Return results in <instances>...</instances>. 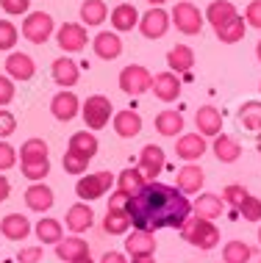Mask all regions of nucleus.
Wrapping results in <instances>:
<instances>
[{
  "label": "nucleus",
  "instance_id": "2",
  "mask_svg": "<svg viewBox=\"0 0 261 263\" xmlns=\"http://www.w3.org/2000/svg\"><path fill=\"white\" fill-rule=\"evenodd\" d=\"M20 169L33 183H42L50 175V158H47V141L45 139H28L20 147Z\"/></svg>",
  "mask_w": 261,
  "mask_h": 263
},
{
  "label": "nucleus",
  "instance_id": "47",
  "mask_svg": "<svg viewBox=\"0 0 261 263\" xmlns=\"http://www.w3.org/2000/svg\"><path fill=\"white\" fill-rule=\"evenodd\" d=\"M14 81L9 75H0V108H3V105H9L11 100H14Z\"/></svg>",
  "mask_w": 261,
  "mask_h": 263
},
{
  "label": "nucleus",
  "instance_id": "52",
  "mask_svg": "<svg viewBox=\"0 0 261 263\" xmlns=\"http://www.w3.org/2000/svg\"><path fill=\"white\" fill-rule=\"evenodd\" d=\"M11 194V183L6 180V175H0V202H6Z\"/></svg>",
  "mask_w": 261,
  "mask_h": 263
},
{
  "label": "nucleus",
  "instance_id": "36",
  "mask_svg": "<svg viewBox=\"0 0 261 263\" xmlns=\"http://www.w3.org/2000/svg\"><path fill=\"white\" fill-rule=\"evenodd\" d=\"M33 233H37V238L42 244H59L61 238H64V227H61L59 219H39L37 227H33Z\"/></svg>",
  "mask_w": 261,
  "mask_h": 263
},
{
  "label": "nucleus",
  "instance_id": "7",
  "mask_svg": "<svg viewBox=\"0 0 261 263\" xmlns=\"http://www.w3.org/2000/svg\"><path fill=\"white\" fill-rule=\"evenodd\" d=\"M111 100L106 95H92L86 97V103L81 105V114H83V122H86L89 130H100V127L109 125L111 119Z\"/></svg>",
  "mask_w": 261,
  "mask_h": 263
},
{
  "label": "nucleus",
  "instance_id": "19",
  "mask_svg": "<svg viewBox=\"0 0 261 263\" xmlns=\"http://www.w3.org/2000/svg\"><path fill=\"white\" fill-rule=\"evenodd\" d=\"M195 127L200 130V136H220L222 130V114L214 108V105H203L195 114Z\"/></svg>",
  "mask_w": 261,
  "mask_h": 263
},
{
  "label": "nucleus",
  "instance_id": "39",
  "mask_svg": "<svg viewBox=\"0 0 261 263\" xmlns=\"http://www.w3.org/2000/svg\"><path fill=\"white\" fill-rule=\"evenodd\" d=\"M106 14H109V9H106L103 0H83V6H81L83 25H100L106 20Z\"/></svg>",
  "mask_w": 261,
  "mask_h": 263
},
{
  "label": "nucleus",
  "instance_id": "25",
  "mask_svg": "<svg viewBox=\"0 0 261 263\" xmlns=\"http://www.w3.org/2000/svg\"><path fill=\"white\" fill-rule=\"evenodd\" d=\"M114 130H117L119 139L139 136V130H142V117H139V111H133V108L117 111L114 114Z\"/></svg>",
  "mask_w": 261,
  "mask_h": 263
},
{
  "label": "nucleus",
  "instance_id": "28",
  "mask_svg": "<svg viewBox=\"0 0 261 263\" xmlns=\"http://www.w3.org/2000/svg\"><path fill=\"white\" fill-rule=\"evenodd\" d=\"M214 155H217V161H222V163H234L239 161V155H242V144L234 139V136H228V133H220V136H214Z\"/></svg>",
  "mask_w": 261,
  "mask_h": 263
},
{
  "label": "nucleus",
  "instance_id": "10",
  "mask_svg": "<svg viewBox=\"0 0 261 263\" xmlns=\"http://www.w3.org/2000/svg\"><path fill=\"white\" fill-rule=\"evenodd\" d=\"M170 14H167L161 6H153L147 14L139 17V31H142L145 39H161L167 31H170Z\"/></svg>",
  "mask_w": 261,
  "mask_h": 263
},
{
  "label": "nucleus",
  "instance_id": "8",
  "mask_svg": "<svg viewBox=\"0 0 261 263\" xmlns=\"http://www.w3.org/2000/svg\"><path fill=\"white\" fill-rule=\"evenodd\" d=\"M150 86H153V75L147 67H142V64H128V67L119 72V89L131 97L145 95Z\"/></svg>",
  "mask_w": 261,
  "mask_h": 263
},
{
  "label": "nucleus",
  "instance_id": "3",
  "mask_svg": "<svg viewBox=\"0 0 261 263\" xmlns=\"http://www.w3.org/2000/svg\"><path fill=\"white\" fill-rule=\"evenodd\" d=\"M181 238L186 241V244L197 247V250H214L217 244H220V227L214 222H208V219H200V216H189L186 224L181 227Z\"/></svg>",
  "mask_w": 261,
  "mask_h": 263
},
{
  "label": "nucleus",
  "instance_id": "43",
  "mask_svg": "<svg viewBox=\"0 0 261 263\" xmlns=\"http://www.w3.org/2000/svg\"><path fill=\"white\" fill-rule=\"evenodd\" d=\"M14 45H17V25L0 20V50H11Z\"/></svg>",
  "mask_w": 261,
  "mask_h": 263
},
{
  "label": "nucleus",
  "instance_id": "57",
  "mask_svg": "<svg viewBox=\"0 0 261 263\" xmlns=\"http://www.w3.org/2000/svg\"><path fill=\"white\" fill-rule=\"evenodd\" d=\"M78 263H95V260H92V255H89V258H83V260H78Z\"/></svg>",
  "mask_w": 261,
  "mask_h": 263
},
{
  "label": "nucleus",
  "instance_id": "27",
  "mask_svg": "<svg viewBox=\"0 0 261 263\" xmlns=\"http://www.w3.org/2000/svg\"><path fill=\"white\" fill-rule=\"evenodd\" d=\"M192 211H195V216L208 219V222H211V219H220V216H222L225 202H222L220 194H200V197L192 202Z\"/></svg>",
  "mask_w": 261,
  "mask_h": 263
},
{
  "label": "nucleus",
  "instance_id": "13",
  "mask_svg": "<svg viewBox=\"0 0 261 263\" xmlns=\"http://www.w3.org/2000/svg\"><path fill=\"white\" fill-rule=\"evenodd\" d=\"M181 78L175 72H156L153 75V95L159 97L161 103H175L181 97Z\"/></svg>",
  "mask_w": 261,
  "mask_h": 263
},
{
  "label": "nucleus",
  "instance_id": "55",
  "mask_svg": "<svg viewBox=\"0 0 261 263\" xmlns=\"http://www.w3.org/2000/svg\"><path fill=\"white\" fill-rule=\"evenodd\" d=\"M256 59L261 61V42H258V45H256Z\"/></svg>",
  "mask_w": 261,
  "mask_h": 263
},
{
  "label": "nucleus",
  "instance_id": "11",
  "mask_svg": "<svg viewBox=\"0 0 261 263\" xmlns=\"http://www.w3.org/2000/svg\"><path fill=\"white\" fill-rule=\"evenodd\" d=\"M56 39H59V47L64 53H81L83 47H86V42H89L86 28L78 25V23H64L59 31H56Z\"/></svg>",
  "mask_w": 261,
  "mask_h": 263
},
{
  "label": "nucleus",
  "instance_id": "29",
  "mask_svg": "<svg viewBox=\"0 0 261 263\" xmlns=\"http://www.w3.org/2000/svg\"><path fill=\"white\" fill-rule=\"evenodd\" d=\"M111 25H114V31H133V28L139 25L136 6H131V3L114 6V9H111Z\"/></svg>",
  "mask_w": 261,
  "mask_h": 263
},
{
  "label": "nucleus",
  "instance_id": "9",
  "mask_svg": "<svg viewBox=\"0 0 261 263\" xmlns=\"http://www.w3.org/2000/svg\"><path fill=\"white\" fill-rule=\"evenodd\" d=\"M164 166H167L164 150H161L159 144H145L142 153H139V172L145 175V180L153 183L161 172H164Z\"/></svg>",
  "mask_w": 261,
  "mask_h": 263
},
{
  "label": "nucleus",
  "instance_id": "54",
  "mask_svg": "<svg viewBox=\"0 0 261 263\" xmlns=\"http://www.w3.org/2000/svg\"><path fill=\"white\" fill-rule=\"evenodd\" d=\"M150 6H161V3H167V0H147Z\"/></svg>",
  "mask_w": 261,
  "mask_h": 263
},
{
  "label": "nucleus",
  "instance_id": "31",
  "mask_svg": "<svg viewBox=\"0 0 261 263\" xmlns=\"http://www.w3.org/2000/svg\"><path fill=\"white\" fill-rule=\"evenodd\" d=\"M203 17H206V23L220 28V25L231 23V20L236 17V6L231 3V0H214V3H208V9H206Z\"/></svg>",
  "mask_w": 261,
  "mask_h": 263
},
{
  "label": "nucleus",
  "instance_id": "48",
  "mask_svg": "<svg viewBox=\"0 0 261 263\" xmlns=\"http://www.w3.org/2000/svg\"><path fill=\"white\" fill-rule=\"evenodd\" d=\"M42 247H20L17 252V263H39L42 260Z\"/></svg>",
  "mask_w": 261,
  "mask_h": 263
},
{
  "label": "nucleus",
  "instance_id": "37",
  "mask_svg": "<svg viewBox=\"0 0 261 263\" xmlns=\"http://www.w3.org/2000/svg\"><path fill=\"white\" fill-rule=\"evenodd\" d=\"M239 122H242L248 130H256L261 133V103L258 100H248V103H242L239 105Z\"/></svg>",
  "mask_w": 261,
  "mask_h": 263
},
{
  "label": "nucleus",
  "instance_id": "53",
  "mask_svg": "<svg viewBox=\"0 0 261 263\" xmlns=\"http://www.w3.org/2000/svg\"><path fill=\"white\" fill-rule=\"evenodd\" d=\"M131 263H156V260H153V255H150V258H131Z\"/></svg>",
  "mask_w": 261,
  "mask_h": 263
},
{
  "label": "nucleus",
  "instance_id": "20",
  "mask_svg": "<svg viewBox=\"0 0 261 263\" xmlns=\"http://www.w3.org/2000/svg\"><path fill=\"white\" fill-rule=\"evenodd\" d=\"M92 47H95V55L103 61H114L123 53V39L111 31H100L95 39H92Z\"/></svg>",
  "mask_w": 261,
  "mask_h": 263
},
{
  "label": "nucleus",
  "instance_id": "34",
  "mask_svg": "<svg viewBox=\"0 0 261 263\" xmlns=\"http://www.w3.org/2000/svg\"><path fill=\"white\" fill-rule=\"evenodd\" d=\"M97 136L95 133H89V130H78V133H73L69 136V144H67V150H73V153H78V155H86V158L92 161L95 158V153H97Z\"/></svg>",
  "mask_w": 261,
  "mask_h": 263
},
{
  "label": "nucleus",
  "instance_id": "26",
  "mask_svg": "<svg viewBox=\"0 0 261 263\" xmlns=\"http://www.w3.org/2000/svg\"><path fill=\"white\" fill-rule=\"evenodd\" d=\"M145 186H147V180H145V175L139 172V166H128V169H123V172L117 175V191H123L128 200L136 197Z\"/></svg>",
  "mask_w": 261,
  "mask_h": 263
},
{
  "label": "nucleus",
  "instance_id": "50",
  "mask_svg": "<svg viewBox=\"0 0 261 263\" xmlns=\"http://www.w3.org/2000/svg\"><path fill=\"white\" fill-rule=\"evenodd\" d=\"M125 205H128V197H125L123 191H114V194L109 197V211L111 208H125Z\"/></svg>",
  "mask_w": 261,
  "mask_h": 263
},
{
  "label": "nucleus",
  "instance_id": "44",
  "mask_svg": "<svg viewBox=\"0 0 261 263\" xmlns=\"http://www.w3.org/2000/svg\"><path fill=\"white\" fill-rule=\"evenodd\" d=\"M14 163H17V150H14L9 141H0V172L11 169Z\"/></svg>",
  "mask_w": 261,
  "mask_h": 263
},
{
  "label": "nucleus",
  "instance_id": "42",
  "mask_svg": "<svg viewBox=\"0 0 261 263\" xmlns=\"http://www.w3.org/2000/svg\"><path fill=\"white\" fill-rule=\"evenodd\" d=\"M239 216L248 219V222H258L261 219V200L258 197H253V194L245 197V202L239 205Z\"/></svg>",
  "mask_w": 261,
  "mask_h": 263
},
{
  "label": "nucleus",
  "instance_id": "58",
  "mask_svg": "<svg viewBox=\"0 0 261 263\" xmlns=\"http://www.w3.org/2000/svg\"><path fill=\"white\" fill-rule=\"evenodd\" d=\"M258 241H261V227H258Z\"/></svg>",
  "mask_w": 261,
  "mask_h": 263
},
{
  "label": "nucleus",
  "instance_id": "40",
  "mask_svg": "<svg viewBox=\"0 0 261 263\" xmlns=\"http://www.w3.org/2000/svg\"><path fill=\"white\" fill-rule=\"evenodd\" d=\"M61 166H64L67 175H83V172H86V166H89V158H86V155H78V153L67 150L64 158H61Z\"/></svg>",
  "mask_w": 261,
  "mask_h": 263
},
{
  "label": "nucleus",
  "instance_id": "35",
  "mask_svg": "<svg viewBox=\"0 0 261 263\" xmlns=\"http://www.w3.org/2000/svg\"><path fill=\"white\" fill-rule=\"evenodd\" d=\"M245 31H248V23H245V17H239V14L231 20V23L214 28L217 39L225 42V45H236V42H242V39H245Z\"/></svg>",
  "mask_w": 261,
  "mask_h": 263
},
{
  "label": "nucleus",
  "instance_id": "17",
  "mask_svg": "<svg viewBox=\"0 0 261 263\" xmlns=\"http://www.w3.org/2000/svg\"><path fill=\"white\" fill-rule=\"evenodd\" d=\"M53 189L47 186V183H31V186L25 189V205L31 211L37 213H47L53 208Z\"/></svg>",
  "mask_w": 261,
  "mask_h": 263
},
{
  "label": "nucleus",
  "instance_id": "22",
  "mask_svg": "<svg viewBox=\"0 0 261 263\" xmlns=\"http://www.w3.org/2000/svg\"><path fill=\"white\" fill-rule=\"evenodd\" d=\"M0 233L9 241H25L31 236V222H28L23 213H6L0 219Z\"/></svg>",
  "mask_w": 261,
  "mask_h": 263
},
{
  "label": "nucleus",
  "instance_id": "15",
  "mask_svg": "<svg viewBox=\"0 0 261 263\" xmlns=\"http://www.w3.org/2000/svg\"><path fill=\"white\" fill-rule=\"evenodd\" d=\"M125 252L131 258H150V255H156V236L150 230H133L125 238Z\"/></svg>",
  "mask_w": 261,
  "mask_h": 263
},
{
  "label": "nucleus",
  "instance_id": "32",
  "mask_svg": "<svg viewBox=\"0 0 261 263\" xmlns=\"http://www.w3.org/2000/svg\"><path fill=\"white\" fill-rule=\"evenodd\" d=\"M156 130L161 133V136H181V130H183V114L181 111H172V108H164L156 117Z\"/></svg>",
  "mask_w": 261,
  "mask_h": 263
},
{
  "label": "nucleus",
  "instance_id": "59",
  "mask_svg": "<svg viewBox=\"0 0 261 263\" xmlns=\"http://www.w3.org/2000/svg\"><path fill=\"white\" fill-rule=\"evenodd\" d=\"M258 89H261V83H258Z\"/></svg>",
  "mask_w": 261,
  "mask_h": 263
},
{
  "label": "nucleus",
  "instance_id": "49",
  "mask_svg": "<svg viewBox=\"0 0 261 263\" xmlns=\"http://www.w3.org/2000/svg\"><path fill=\"white\" fill-rule=\"evenodd\" d=\"M31 0H0V9L6 14H25Z\"/></svg>",
  "mask_w": 261,
  "mask_h": 263
},
{
  "label": "nucleus",
  "instance_id": "12",
  "mask_svg": "<svg viewBox=\"0 0 261 263\" xmlns=\"http://www.w3.org/2000/svg\"><path fill=\"white\" fill-rule=\"evenodd\" d=\"M50 111H53V117L59 119V122H73V119L81 114L78 95H75V91H69V89H61L59 95H53Z\"/></svg>",
  "mask_w": 261,
  "mask_h": 263
},
{
  "label": "nucleus",
  "instance_id": "38",
  "mask_svg": "<svg viewBox=\"0 0 261 263\" xmlns=\"http://www.w3.org/2000/svg\"><path fill=\"white\" fill-rule=\"evenodd\" d=\"M253 258V247L245 244V241H228V244L222 247V260L225 263H250Z\"/></svg>",
  "mask_w": 261,
  "mask_h": 263
},
{
  "label": "nucleus",
  "instance_id": "6",
  "mask_svg": "<svg viewBox=\"0 0 261 263\" xmlns=\"http://www.w3.org/2000/svg\"><path fill=\"white\" fill-rule=\"evenodd\" d=\"M53 33H56V23L47 11H31L23 20V36L33 42V45H45Z\"/></svg>",
  "mask_w": 261,
  "mask_h": 263
},
{
  "label": "nucleus",
  "instance_id": "30",
  "mask_svg": "<svg viewBox=\"0 0 261 263\" xmlns=\"http://www.w3.org/2000/svg\"><path fill=\"white\" fill-rule=\"evenodd\" d=\"M167 64H170V72H189L195 67V50L189 45H175L170 53H167Z\"/></svg>",
  "mask_w": 261,
  "mask_h": 263
},
{
  "label": "nucleus",
  "instance_id": "33",
  "mask_svg": "<svg viewBox=\"0 0 261 263\" xmlns=\"http://www.w3.org/2000/svg\"><path fill=\"white\" fill-rule=\"evenodd\" d=\"M131 227V216L125 208H111L106 211V219H103V230L109 233V236H125Z\"/></svg>",
  "mask_w": 261,
  "mask_h": 263
},
{
  "label": "nucleus",
  "instance_id": "18",
  "mask_svg": "<svg viewBox=\"0 0 261 263\" xmlns=\"http://www.w3.org/2000/svg\"><path fill=\"white\" fill-rule=\"evenodd\" d=\"M6 72H9L11 81H31L37 75V64H33V59L28 53H9Z\"/></svg>",
  "mask_w": 261,
  "mask_h": 263
},
{
  "label": "nucleus",
  "instance_id": "1",
  "mask_svg": "<svg viewBox=\"0 0 261 263\" xmlns=\"http://www.w3.org/2000/svg\"><path fill=\"white\" fill-rule=\"evenodd\" d=\"M131 216L133 230H150L156 233L161 227H181L186 224V219L192 216V202L186 194H181L175 186L167 183H147L136 197H131L125 205Z\"/></svg>",
  "mask_w": 261,
  "mask_h": 263
},
{
  "label": "nucleus",
  "instance_id": "56",
  "mask_svg": "<svg viewBox=\"0 0 261 263\" xmlns=\"http://www.w3.org/2000/svg\"><path fill=\"white\" fill-rule=\"evenodd\" d=\"M256 150L261 153V133H258V139H256Z\"/></svg>",
  "mask_w": 261,
  "mask_h": 263
},
{
  "label": "nucleus",
  "instance_id": "51",
  "mask_svg": "<svg viewBox=\"0 0 261 263\" xmlns=\"http://www.w3.org/2000/svg\"><path fill=\"white\" fill-rule=\"evenodd\" d=\"M100 263H128V258L123 252H106L100 258Z\"/></svg>",
  "mask_w": 261,
  "mask_h": 263
},
{
  "label": "nucleus",
  "instance_id": "4",
  "mask_svg": "<svg viewBox=\"0 0 261 263\" xmlns=\"http://www.w3.org/2000/svg\"><path fill=\"white\" fill-rule=\"evenodd\" d=\"M170 23L178 28L181 33H186V36H195V33L203 31V23H206V17H203V11L197 9L195 3H189V0H181V3L172 6Z\"/></svg>",
  "mask_w": 261,
  "mask_h": 263
},
{
  "label": "nucleus",
  "instance_id": "16",
  "mask_svg": "<svg viewBox=\"0 0 261 263\" xmlns=\"http://www.w3.org/2000/svg\"><path fill=\"white\" fill-rule=\"evenodd\" d=\"M206 183V172H203L197 163H186V166L178 169V177H175V189L181 194H197Z\"/></svg>",
  "mask_w": 261,
  "mask_h": 263
},
{
  "label": "nucleus",
  "instance_id": "14",
  "mask_svg": "<svg viewBox=\"0 0 261 263\" xmlns=\"http://www.w3.org/2000/svg\"><path fill=\"white\" fill-rule=\"evenodd\" d=\"M206 150H208L206 136H200V133H183V136L175 141V155L183 158L186 163H197V158Z\"/></svg>",
  "mask_w": 261,
  "mask_h": 263
},
{
  "label": "nucleus",
  "instance_id": "41",
  "mask_svg": "<svg viewBox=\"0 0 261 263\" xmlns=\"http://www.w3.org/2000/svg\"><path fill=\"white\" fill-rule=\"evenodd\" d=\"M248 194H250V191L245 189V186H239V183H231V186L222 189L220 197H222L225 205H231V211H239V205L245 202V197H248Z\"/></svg>",
  "mask_w": 261,
  "mask_h": 263
},
{
  "label": "nucleus",
  "instance_id": "21",
  "mask_svg": "<svg viewBox=\"0 0 261 263\" xmlns=\"http://www.w3.org/2000/svg\"><path fill=\"white\" fill-rule=\"evenodd\" d=\"M56 255H59V260H64V263H78L83 258H89V244L78 236L61 238L59 244H56Z\"/></svg>",
  "mask_w": 261,
  "mask_h": 263
},
{
  "label": "nucleus",
  "instance_id": "23",
  "mask_svg": "<svg viewBox=\"0 0 261 263\" xmlns=\"http://www.w3.org/2000/svg\"><path fill=\"white\" fill-rule=\"evenodd\" d=\"M50 75H53V81L59 83V86H75V83H78V78H81V67H78V61L61 55V59L53 61Z\"/></svg>",
  "mask_w": 261,
  "mask_h": 263
},
{
  "label": "nucleus",
  "instance_id": "5",
  "mask_svg": "<svg viewBox=\"0 0 261 263\" xmlns=\"http://www.w3.org/2000/svg\"><path fill=\"white\" fill-rule=\"evenodd\" d=\"M117 177L111 172H95V175H83L78 183H75V194L81 197V202H92L100 200V197L109 194V189L114 186Z\"/></svg>",
  "mask_w": 261,
  "mask_h": 263
},
{
  "label": "nucleus",
  "instance_id": "45",
  "mask_svg": "<svg viewBox=\"0 0 261 263\" xmlns=\"http://www.w3.org/2000/svg\"><path fill=\"white\" fill-rule=\"evenodd\" d=\"M14 130H17V117L11 111L0 108V139H9Z\"/></svg>",
  "mask_w": 261,
  "mask_h": 263
},
{
  "label": "nucleus",
  "instance_id": "46",
  "mask_svg": "<svg viewBox=\"0 0 261 263\" xmlns=\"http://www.w3.org/2000/svg\"><path fill=\"white\" fill-rule=\"evenodd\" d=\"M245 23L261 31V0H250L248 3V9H245Z\"/></svg>",
  "mask_w": 261,
  "mask_h": 263
},
{
  "label": "nucleus",
  "instance_id": "24",
  "mask_svg": "<svg viewBox=\"0 0 261 263\" xmlns=\"http://www.w3.org/2000/svg\"><path fill=\"white\" fill-rule=\"evenodd\" d=\"M64 224H67L73 233H83V230H89V227L95 224V211H92V205H86V202H75L73 208L67 211Z\"/></svg>",
  "mask_w": 261,
  "mask_h": 263
}]
</instances>
